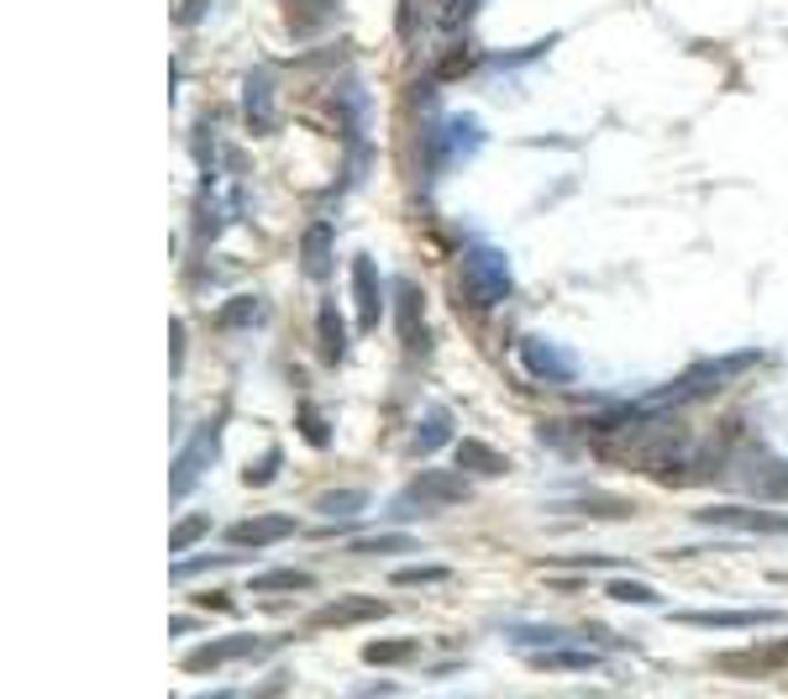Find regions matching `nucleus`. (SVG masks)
I'll list each match as a JSON object with an SVG mask.
<instances>
[{
	"label": "nucleus",
	"instance_id": "obj_10",
	"mask_svg": "<svg viewBox=\"0 0 788 699\" xmlns=\"http://www.w3.org/2000/svg\"><path fill=\"white\" fill-rule=\"evenodd\" d=\"M300 531L295 515H247L237 526H226V542L242 547V553H253V547H274V542H289Z\"/></svg>",
	"mask_w": 788,
	"mask_h": 699
},
{
	"label": "nucleus",
	"instance_id": "obj_33",
	"mask_svg": "<svg viewBox=\"0 0 788 699\" xmlns=\"http://www.w3.org/2000/svg\"><path fill=\"white\" fill-rule=\"evenodd\" d=\"M757 495H763V500H788V468H767Z\"/></svg>",
	"mask_w": 788,
	"mask_h": 699
},
{
	"label": "nucleus",
	"instance_id": "obj_32",
	"mask_svg": "<svg viewBox=\"0 0 788 699\" xmlns=\"http://www.w3.org/2000/svg\"><path fill=\"white\" fill-rule=\"evenodd\" d=\"M300 432H306V442H315V447H326V442H332V426H326L311 406L300 410Z\"/></svg>",
	"mask_w": 788,
	"mask_h": 699
},
{
	"label": "nucleus",
	"instance_id": "obj_5",
	"mask_svg": "<svg viewBox=\"0 0 788 699\" xmlns=\"http://www.w3.org/2000/svg\"><path fill=\"white\" fill-rule=\"evenodd\" d=\"M693 526H725V531H757V536H788V510L767 506H699Z\"/></svg>",
	"mask_w": 788,
	"mask_h": 699
},
{
	"label": "nucleus",
	"instance_id": "obj_13",
	"mask_svg": "<svg viewBox=\"0 0 788 699\" xmlns=\"http://www.w3.org/2000/svg\"><path fill=\"white\" fill-rule=\"evenodd\" d=\"M242 111H247V126H253V132H268V126H274V69H253L242 79Z\"/></svg>",
	"mask_w": 788,
	"mask_h": 699
},
{
	"label": "nucleus",
	"instance_id": "obj_11",
	"mask_svg": "<svg viewBox=\"0 0 788 699\" xmlns=\"http://www.w3.org/2000/svg\"><path fill=\"white\" fill-rule=\"evenodd\" d=\"M268 642L263 636H253V631H237V636H215V642H206V647H195L190 657H185V668L190 674H211V668H221V663H237V657H253V652H263Z\"/></svg>",
	"mask_w": 788,
	"mask_h": 699
},
{
	"label": "nucleus",
	"instance_id": "obj_12",
	"mask_svg": "<svg viewBox=\"0 0 788 699\" xmlns=\"http://www.w3.org/2000/svg\"><path fill=\"white\" fill-rule=\"evenodd\" d=\"M332 253H336L332 226H326V221L306 226V237H300V274H306L311 285H326V279H332Z\"/></svg>",
	"mask_w": 788,
	"mask_h": 699
},
{
	"label": "nucleus",
	"instance_id": "obj_15",
	"mask_svg": "<svg viewBox=\"0 0 788 699\" xmlns=\"http://www.w3.org/2000/svg\"><path fill=\"white\" fill-rule=\"evenodd\" d=\"M536 674H589L599 668V652H584V647H568V642H557V647L536 652V657H525Z\"/></svg>",
	"mask_w": 788,
	"mask_h": 699
},
{
	"label": "nucleus",
	"instance_id": "obj_18",
	"mask_svg": "<svg viewBox=\"0 0 788 699\" xmlns=\"http://www.w3.org/2000/svg\"><path fill=\"white\" fill-rule=\"evenodd\" d=\"M315 332H321V358L332 363V368H342V363H347V321H342V311H336V306H321Z\"/></svg>",
	"mask_w": 788,
	"mask_h": 699
},
{
	"label": "nucleus",
	"instance_id": "obj_3",
	"mask_svg": "<svg viewBox=\"0 0 788 699\" xmlns=\"http://www.w3.org/2000/svg\"><path fill=\"white\" fill-rule=\"evenodd\" d=\"M474 489H468V474L457 468V474H442V468H426V474H415L406 495L389 506V515L400 521V515H415V510H436V506H463Z\"/></svg>",
	"mask_w": 788,
	"mask_h": 699
},
{
	"label": "nucleus",
	"instance_id": "obj_16",
	"mask_svg": "<svg viewBox=\"0 0 788 699\" xmlns=\"http://www.w3.org/2000/svg\"><path fill=\"white\" fill-rule=\"evenodd\" d=\"M384 615H389L384 600H374V595H347V600L326 604L315 621H321V626H353V621H384Z\"/></svg>",
	"mask_w": 788,
	"mask_h": 699
},
{
	"label": "nucleus",
	"instance_id": "obj_28",
	"mask_svg": "<svg viewBox=\"0 0 788 699\" xmlns=\"http://www.w3.org/2000/svg\"><path fill=\"white\" fill-rule=\"evenodd\" d=\"M279 468H285V453H279V447H268L258 463H247V474H242V479H247V484H268V479H279Z\"/></svg>",
	"mask_w": 788,
	"mask_h": 699
},
{
	"label": "nucleus",
	"instance_id": "obj_29",
	"mask_svg": "<svg viewBox=\"0 0 788 699\" xmlns=\"http://www.w3.org/2000/svg\"><path fill=\"white\" fill-rule=\"evenodd\" d=\"M206 536V515H185V521H174V553H185L190 542Z\"/></svg>",
	"mask_w": 788,
	"mask_h": 699
},
{
	"label": "nucleus",
	"instance_id": "obj_27",
	"mask_svg": "<svg viewBox=\"0 0 788 699\" xmlns=\"http://www.w3.org/2000/svg\"><path fill=\"white\" fill-rule=\"evenodd\" d=\"M610 600L621 604H663V595L652 584H636V579H610Z\"/></svg>",
	"mask_w": 788,
	"mask_h": 699
},
{
	"label": "nucleus",
	"instance_id": "obj_31",
	"mask_svg": "<svg viewBox=\"0 0 788 699\" xmlns=\"http://www.w3.org/2000/svg\"><path fill=\"white\" fill-rule=\"evenodd\" d=\"M563 568H625V557H615V553H574V557H563Z\"/></svg>",
	"mask_w": 788,
	"mask_h": 699
},
{
	"label": "nucleus",
	"instance_id": "obj_23",
	"mask_svg": "<svg viewBox=\"0 0 788 699\" xmlns=\"http://www.w3.org/2000/svg\"><path fill=\"white\" fill-rule=\"evenodd\" d=\"M368 510V489H332L315 500V515H358Z\"/></svg>",
	"mask_w": 788,
	"mask_h": 699
},
{
	"label": "nucleus",
	"instance_id": "obj_22",
	"mask_svg": "<svg viewBox=\"0 0 788 699\" xmlns=\"http://www.w3.org/2000/svg\"><path fill=\"white\" fill-rule=\"evenodd\" d=\"M415 652H421V642H410V636H400V642H368V647H363V663L395 668V663H406V657H415Z\"/></svg>",
	"mask_w": 788,
	"mask_h": 699
},
{
	"label": "nucleus",
	"instance_id": "obj_1",
	"mask_svg": "<svg viewBox=\"0 0 788 699\" xmlns=\"http://www.w3.org/2000/svg\"><path fill=\"white\" fill-rule=\"evenodd\" d=\"M457 279H463V295L474 300L478 311H495V306L510 300V290H515L510 258H504L500 247H489V242H468V247H463Z\"/></svg>",
	"mask_w": 788,
	"mask_h": 699
},
{
	"label": "nucleus",
	"instance_id": "obj_2",
	"mask_svg": "<svg viewBox=\"0 0 788 699\" xmlns=\"http://www.w3.org/2000/svg\"><path fill=\"white\" fill-rule=\"evenodd\" d=\"M395 332H400V347H406L410 363H431V321H426V295L421 285L400 274L395 279Z\"/></svg>",
	"mask_w": 788,
	"mask_h": 699
},
{
	"label": "nucleus",
	"instance_id": "obj_24",
	"mask_svg": "<svg viewBox=\"0 0 788 699\" xmlns=\"http://www.w3.org/2000/svg\"><path fill=\"white\" fill-rule=\"evenodd\" d=\"M389 579L400 584V589H421V584H447L453 568H447V563H415V568H395Z\"/></svg>",
	"mask_w": 788,
	"mask_h": 699
},
{
	"label": "nucleus",
	"instance_id": "obj_9",
	"mask_svg": "<svg viewBox=\"0 0 788 699\" xmlns=\"http://www.w3.org/2000/svg\"><path fill=\"white\" fill-rule=\"evenodd\" d=\"M353 311H358V332H374L384 315V285H379V264L358 253L353 258Z\"/></svg>",
	"mask_w": 788,
	"mask_h": 699
},
{
	"label": "nucleus",
	"instance_id": "obj_6",
	"mask_svg": "<svg viewBox=\"0 0 788 699\" xmlns=\"http://www.w3.org/2000/svg\"><path fill=\"white\" fill-rule=\"evenodd\" d=\"M484 147V126H478L474 116H447L436 121L426 132V174L436 169V164H463L468 153H478Z\"/></svg>",
	"mask_w": 788,
	"mask_h": 699
},
{
	"label": "nucleus",
	"instance_id": "obj_34",
	"mask_svg": "<svg viewBox=\"0 0 788 699\" xmlns=\"http://www.w3.org/2000/svg\"><path fill=\"white\" fill-rule=\"evenodd\" d=\"M168 342H174V374H179V358H185V326L174 321V332H168Z\"/></svg>",
	"mask_w": 788,
	"mask_h": 699
},
{
	"label": "nucleus",
	"instance_id": "obj_30",
	"mask_svg": "<svg viewBox=\"0 0 788 699\" xmlns=\"http://www.w3.org/2000/svg\"><path fill=\"white\" fill-rule=\"evenodd\" d=\"M536 436H542V442H557V447H552V453H578V426H536Z\"/></svg>",
	"mask_w": 788,
	"mask_h": 699
},
{
	"label": "nucleus",
	"instance_id": "obj_19",
	"mask_svg": "<svg viewBox=\"0 0 788 699\" xmlns=\"http://www.w3.org/2000/svg\"><path fill=\"white\" fill-rule=\"evenodd\" d=\"M263 315H268V300H263V295H237V300H226V306L215 311V321H221L226 332H232V326L247 332V326H258Z\"/></svg>",
	"mask_w": 788,
	"mask_h": 699
},
{
	"label": "nucleus",
	"instance_id": "obj_26",
	"mask_svg": "<svg viewBox=\"0 0 788 699\" xmlns=\"http://www.w3.org/2000/svg\"><path fill=\"white\" fill-rule=\"evenodd\" d=\"M474 11H478V0H442V16H436V26H442L447 37H457L463 26L474 22Z\"/></svg>",
	"mask_w": 788,
	"mask_h": 699
},
{
	"label": "nucleus",
	"instance_id": "obj_8",
	"mask_svg": "<svg viewBox=\"0 0 788 699\" xmlns=\"http://www.w3.org/2000/svg\"><path fill=\"white\" fill-rule=\"evenodd\" d=\"M678 626H699V631H757V626H778L784 610H678Z\"/></svg>",
	"mask_w": 788,
	"mask_h": 699
},
{
	"label": "nucleus",
	"instance_id": "obj_17",
	"mask_svg": "<svg viewBox=\"0 0 788 699\" xmlns=\"http://www.w3.org/2000/svg\"><path fill=\"white\" fill-rule=\"evenodd\" d=\"M457 468L463 474H489V479H504L510 474V458L489 442H457Z\"/></svg>",
	"mask_w": 788,
	"mask_h": 699
},
{
	"label": "nucleus",
	"instance_id": "obj_4",
	"mask_svg": "<svg viewBox=\"0 0 788 699\" xmlns=\"http://www.w3.org/2000/svg\"><path fill=\"white\" fill-rule=\"evenodd\" d=\"M521 368L531 374V379H542V385H574L578 379L574 347L542 337V332H525L521 337Z\"/></svg>",
	"mask_w": 788,
	"mask_h": 699
},
{
	"label": "nucleus",
	"instance_id": "obj_25",
	"mask_svg": "<svg viewBox=\"0 0 788 699\" xmlns=\"http://www.w3.org/2000/svg\"><path fill=\"white\" fill-rule=\"evenodd\" d=\"M363 557H384V553H410L415 547V536H406V531H384V536H363V542H353Z\"/></svg>",
	"mask_w": 788,
	"mask_h": 699
},
{
	"label": "nucleus",
	"instance_id": "obj_20",
	"mask_svg": "<svg viewBox=\"0 0 788 699\" xmlns=\"http://www.w3.org/2000/svg\"><path fill=\"white\" fill-rule=\"evenodd\" d=\"M315 589L311 574H300V568H268V574H253V595H306Z\"/></svg>",
	"mask_w": 788,
	"mask_h": 699
},
{
	"label": "nucleus",
	"instance_id": "obj_7",
	"mask_svg": "<svg viewBox=\"0 0 788 699\" xmlns=\"http://www.w3.org/2000/svg\"><path fill=\"white\" fill-rule=\"evenodd\" d=\"M215 442H221V415H211V421L195 432L190 447L174 458V500H179V495H185V489H190V484L200 479V474H206L215 458H221V447H215Z\"/></svg>",
	"mask_w": 788,
	"mask_h": 699
},
{
	"label": "nucleus",
	"instance_id": "obj_21",
	"mask_svg": "<svg viewBox=\"0 0 788 699\" xmlns=\"http://www.w3.org/2000/svg\"><path fill=\"white\" fill-rule=\"evenodd\" d=\"M504 642H515V647H557V642H568V631L563 626H521V621H510V626H504Z\"/></svg>",
	"mask_w": 788,
	"mask_h": 699
},
{
	"label": "nucleus",
	"instance_id": "obj_14",
	"mask_svg": "<svg viewBox=\"0 0 788 699\" xmlns=\"http://www.w3.org/2000/svg\"><path fill=\"white\" fill-rule=\"evenodd\" d=\"M453 442V410L447 406H431L421 421H415V432H410V453L415 458H431L436 447H447Z\"/></svg>",
	"mask_w": 788,
	"mask_h": 699
}]
</instances>
